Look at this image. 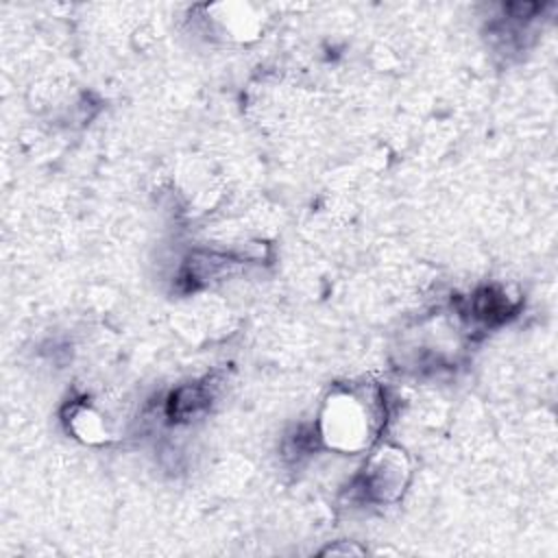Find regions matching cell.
<instances>
[{"label": "cell", "instance_id": "obj_1", "mask_svg": "<svg viewBox=\"0 0 558 558\" xmlns=\"http://www.w3.org/2000/svg\"><path fill=\"white\" fill-rule=\"evenodd\" d=\"M371 432L368 410L355 395H336L327 401L323 414V434L338 449H360Z\"/></svg>", "mask_w": 558, "mask_h": 558}]
</instances>
